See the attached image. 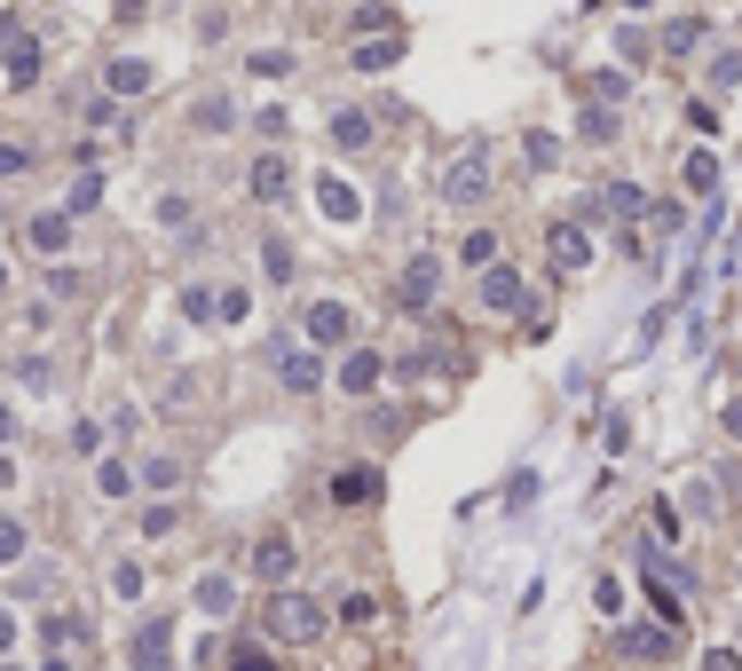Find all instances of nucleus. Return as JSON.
<instances>
[{
	"instance_id": "16",
	"label": "nucleus",
	"mask_w": 742,
	"mask_h": 671,
	"mask_svg": "<svg viewBox=\"0 0 742 671\" xmlns=\"http://www.w3.org/2000/svg\"><path fill=\"white\" fill-rule=\"evenodd\" d=\"M48 648H63V656H80V648H87V616H80V609H63V616H48Z\"/></svg>"
},
{
	"instance_id": "8",
	"label": "nucleus",
	"mask_w": 742,
	"mask_h": 671,
	"mask_svg": "<svg viewBox=\"0 0 742 671\" xmlns=\"http://www.w3.org/2000/svg\"><path fill=\"white\" fill-rule=\"evenodd\" d=\"M482 309H498V316H522V309H529V300H522V277H514L505 261L482 268Z\"/></svg>"
},
{
	"instance_id": "17",
	"label": "nucleus",
	"mask_w": 742,
	"mask_h": 671,
	"mask_svg": "<svg viewBox=\"0 0 742 671\" xmlns=\"http://www.w3.org/2000/svg\"><path fill=\"white\" fill-rule=\"evenodd\" d=\"M332 143L340 151H371V111H332Z\"/></svg>"
},
{
	"instance_id": "41",
	"label": "nucleus",
	"mask_w": 742,
	"mask_h": 671,
	"mask_svg": "<svg viewBox=\"0 0 742 671\" xmlns=\"http://www.w3.org/2000/svg\"><path fill=\"white\" fill-rule=\"evenodd\" d=\"M703 671H742V656L734 648H711V656H703Z\"/></svg>"
},
{
	"instance_id": "2",
	"label": "nucleus",
	"mask_w": 742,
	"mask_h": 671,
	"mask_svg": "<svg viewBox=\"0 0 742 671\" xmlns=\"http://www.w3.org/2000/svg\"><path fill=\"white\" fill-rule=\"evenodd\" d=\"M300 332H309V348H348L356 340V309H348V300H309Z\"/></svg>"
},
{
	"instance_id": "48",
	"label": "nucleus",
	"mask_w": 742,
	"mask_h": 671,
	"mask_svg": "<svg viewBox=\"0 0 742 671\" xmlns=\"http://www.w3.org/2000/svg\"><path fill=\"white\" fill-rule=\"evenodd\" d=\"M734 261H742V229H734Z\"/></svg>"
},
{
	"instance_id": "13",
	"label": "nucleus",
	"mask_w": 742,
	"mask_h": 671,
	"mask_svg": "<svg viewBox=\"0 0 742 671\" xmlns=\"http://www.w3.org/2000/svg\"><path fill=\"white\" fill-rule=\"evenodd\" d=\"M380 380H387V363L371 356V348H348V363H340V395H380Z\"/></svg>"
},
{
	"instance_id": "40",
	"label": "nucleus",
	"mask_w": 742,
	"mask_h": 671,
	"mask_svg": "<svg viewBox=\"0 0 742 671\" xmlns=\"http://www.w3.org/2000/svg\"><path fill=\"white\" fill-rule=\"evenodd\" d=\"M229 671H277V663H268L261 648H246V656H229Z\"/></svg>"
},
{
	"instance_id": "9",
	"label": "nucleus",
	"mask_w": 742,
	"mask_h": 671,
	"mask_svg": "<svg viewBox=\"0 0 742 671\" xmlns=\"http://www.w3.org/2000/svg\"><path fill=\"white\" fill-rule=\"evenodd\" d=\"M285 577H292V537L268 529L261 546H253V585H285Z\"/></svg>"
},
{
	"instance_id": "18",
	"label": "nucleus",
	"mask_w": 742,
	"mask_h": 671,
	"mask_svg": "<svg viewBox=\"0 0 742 671\" xmlns=\"http://www.w3.org/2000/svg\"><path fill=\"white\" fill-rule=\"evenodd\" d=\"M198 609H206V616H229V609H238V585H229V577H198Z\"/></svg>"
},
{
	"instance_id": "6",
	"label": "nucleus",
	"mask_w": 742,
	"mask_h": 671,
	"mask_svg": "<svg viewBox=\"0 0 742 671\" xmlns=\"http://www.w3.org/2000/svg\"><path fill=\"white\" fill-rule=\"evenodd\" d=\"M0 63H9V87H32L40 80V40L24 24H0Z\"/></svg>"
},
{
	"instance_id": "37",
	"label": "nucleus",
	"mask_w": 742,
	"mask_h": 671,
	"mask_svg": "<svg viewBox=\"0 0 742 671\" xmlns=\"http://www.w3.org/2000/svg\"><path fill=\"white\" fill-rule=\"evenodd\" d=\"M24 166H32V151H24V143H0V182L24 175Z\"/></svg>"
},
{
	"instance_id": "38",
	"label": "nucleus",
	"mask_w": 742,
	"mask_h": 671,
	"mask_svg": "<svg viewBox=\"0 0 742 671\" xmlns=\"http://www.w3.org/2000/svg\"><path fill=\"white\" fill-rule=\"evenodd\" d=\"M111 585H119V600H134V592H143V568L119 561V568H111Z\"/></svg>"
},
{
	"instance_id": "1",
	"label": "nucleus",
	"mask_w": 742,
	"mask_h": 671,
	"mask_svg": "<svg viewBox=\"0 0 742 671\" xmlns=\"http://www.w3.org/2000/svg\"><path fill=\"white\" fill-rule=\"evenodd\" d=\"M261 624H268V640H285V648H316L332 616H324L316 592H285L277 585V592H268V609H261Z\"/></svg>"
},
{
	"instance_id": "29",
	"label": "nucleus",
	"mask_w": 742,
	"mask_h": 671,
	"mask_svg": "<svg viewBox=\"0 0 742 671\" xmlns=\"http://www.w3.org/2000/svg\"><path fill=\"white\" fill-rule=\"evenodd\" d=\"M182 316L206 324V316H214V285H182Z\"/></svg>"
},
{
	"instance_id": "15",
	"label": "nucleus",
	"mask_w": 742,
	"mask_h": 671,
	"mask_svg": "<svg viewBox=\"0 0 742 671\" xmlns=\"http://www.w3.org/2000/svg\"><path fill=\"white\" fill-rule=\"evenodd\" d=\"M363 498H380V475H371V466H348V475L332 482V506H363Z\"/></svg>"
},
{
	"instance_id": "42",
	"label": "nucleus",
	"mask_w": 742,
	"mask_h": 671,
	"mask_svg": "<svg viewBox=\"0 0 742 671\" xmlns=\"http://www.w3.org/2000/svg\"><path fill=\"white\" fill-rule=\"evenodd\" d=\"M0 443H16V411H9V403H0Z\"/></svg>"
},
{
	"instance_id": "10",
	"label": "nucleus",
	"mask_w": 742,
	"mask_h": 671,
	"mask_svg": "<svg viewBox=\"0 0 742 671\" xmlns=\"http://www.w3.org/2000/svg\"><path fill=\"white\" fill-rule=\"evenodd\" d=\"M253 197H261V206H285V197H292V158H277V151L253 158Z\"/></svg>"
},
{
	"instance_id": "22",
	"label": "nucleus",
	"mask_w": 742,
	"mask_h": 671,
	"mask_svg": "<svg viewBox=\"0 0 742 671\" xmlns=\"http://www.w3.org/2000/svg\"><path fill=\"white\" fill-rule=\"evenodd\" d=\"M600 206H609L617 221H639V214H648V197H639L632 182H609V197H600Z\"/></svg>"
},
{
	"instance_id": "4",
	"label": "nucleus",
	"mask_w": 742,
	"mask_h": 671,
	"mask_svg": "<svg viewBox=\"0 0 742 671\" xmlns=\"http://www.w3.org/2000/svg\"><path fill=\"white\" fill-rule=\"evenodd\" d=\"M395 300H403V309H427V300H443V253H411V261H403Z\"/></svg>"
},
{
	"instance_id": "11",
	"label": "nucleus",
	"mask_w": 742,
	"mask_h": 671,
	"mask_svg": "<svg viewBox=\"0 0 742 671\" xmlns=\"http://www.w3.org/2000/svg\"><path fill=\"white\" fill-rule=\"evenodd\" d=\"M24 245H32V253H63V245H72V214H63V206L32 214V221H24Z\"/></svg>"
},
{
	"instance_id": "39",
	"label": "nucleus",
	"mask_w": 742,
	"mask_h": 671,
	"mask_svg": "<svg viewBox=\"0 0 742 671\" xmlns=\"http://www.w3.org/2000/svg\"><path fill=\"white\" fill-rule=\"evenodd\" d=\"M711 80H719V87H734V80H742V48H727V56L711 63Z\"/></svg>"
},
{
	"instance_id": "30",
	"label": "nucleus",
	"mask_w": 742,
	"mask_h": 671,
	"mask_svg": "<svg viewBox=\"0 0 742 671\" xmlns=\"http://www.w3.org/2000/svg\"><path fill=\"white\" fill-rule=\"evenodd\" d=\"M143 482H151V490L166 498V490H175V482H182V458H151V466H143Z\"/></svg>"
},
{
	"instance_id": "14",
	"label": "nucleus",
	"mask_w": 742,
	"mask_h": 671,
	"mask_svg": "<svg viewBox=\"0 0 742 671\" xmlns=\"http://www.w3.org/2000/svg\"><path fill=\"white\" fill-rule=\"evenodd\" d=\"M104 87H111V95H151V87H158V72H151L143 56H119L111 72H104Z\"/></svg>"
},
{
	"instance_id": "3",
	"label": "nucleus",
	"mask_w": 742,
	"mask_h": 671,
	"mask_svg": "<svg viewBox=\"0 0 742 671\" xmlns=\"http://www.w3.org/2000/svg\"><path fill=\"white\" fill-rule=\"evenodd\" d=\"M482 197H490V151L475 143V151H466L451 175H443V206H482Z\"/></svg>"
},
{
	"instance_id": "31",
	"label": "nucleus",
	"mask_w": 742,
	"mask_h": 671,
	"mask_svg": "<svg viewBox=\"0 0 742 671\" xmlns=\"http://www.w3.org/2000/svg\"><path fill=\"white\" fill-rule=\"evenodd\" d=\"M16 380H24V387H32V395H40V387H48V380H56V363H48V356H24V363H16Z\"/></svg>"
},
{
	"instance_id": "25",
	"label": "nucleus",
	"mask_w": 742,
	"mask_h": 671,
	"mask_svg": "<svg viewBox=\"0 0 742 671\" xmlns=\"http://www.w3.org/2000/svg\"><path fill=\"white\" fill-rule=\"evenodd\" d=\"M340 624H348V632H371V624H380V600H371V592H348V600H340Z\"/></svg>"
},
{
	"instance_id": "35",
	"label": "nucleus",
	"mask_w": 742,
	"mask_h": 671,
	"mask_svg": "<svg viewBox=\"0 0 742 671\" xmlns=\"http://www.w3.org/2000/svg\"><path fill=\"white\" fill-rule=\"evenodd\" d=\"M198 127H206V134H222V127H229V104H222V95H206V104H198Z\"/></svg>"
},
{
	"instance_id": "32",
	"label": "nucleus",
	"mask_w": 742,
	"mask_h": 671,
	"mask_svg": "<svg viewBox=\"0 0 742 671\" xmlns=\"http://www.w3.org/2000/svg\"><path fill=\"white\" fill-rule=\"evenodd\" d=\"M16 553H24V522H16V514H0V568H9Z\"/></svg>"
},
{
	"instance_id": "23",
	"label": "nucleus",
	"mask_w": 742,
	"mask_h": 671,
	"mask_svg": "<svg viewBox=\"0 0 742 671\" xmlns=\"http://www.w3.org/2000/svg\"><path fill=\"white\" fill-rule=\"evenodd\" d=\"M395 56H403V40H395V32H387V40H363V48H356V72H387Z\"/></svg>"
},
{
	"instance_id": "33",
	"label": "nucleus",
	"mask_w": 742,
	"mask_h": 671,
	"mask_svg": "<svg viewBox=\"0 0 742 671\" xmlns=\"http://www.w3.org/2000/svg\"><path fill=\"white\" fill-rule=\"evenodd\" d=\"M585 134H593V143H609V134H617V111L593 104V111H585Z\"/></svg>"
},
{
	"instance_id": "20",
	"label": "nucleus",
	"mask_w": 742,
	"mask_h": 671,
	"mask_svg": "<svg viewBox=\"0 0 742 671\" xmlns=\"http://www.w3.org/2000/svg\"><path fill=\"white\" fill-rule=\"evenodd\" d=\"M680 182H687L695 197H711V182H719V158H711V151H695V158L680 166Z\"/></svg>"
},
{
	"instance_id": "19",
	"label": "nucleus",
	"mask_w": 742,
	"mask_h": 671,
	"mask_svg": "<svg viewBox=\"0 0 742 671\" xmlns=\"http://www.w3.org/2000/svg\"><path fill=\"white\" fill-rule=\"evenodd\" d=\"M316 197H324V214H332V221H356V214H363V206H356V190H348V182H332V175L316 182Z\"/></svg>"
},
{
	"instance_id": "47",
	"label": "nucleus",
	"mask_w": 742,
	"mask_h": 671,
	"mask_svg": "<svg viewBox=\"0 0 742 671\" xmlns=\"http://www.w3.org/2000/svg\"><path fill=\"white\" fill-rule=\"evenodd\" d=\"M0 292H9V261H0Z\"/></svg>"
},
{
	"instance_id": "21",
	"label": "nucleus",
	"mask_w": 742,
	"mask_h": 671,
	"mask_svg": "<svg viewBox=\"0 0 742 671\" xmlns=\"http://www.w3.org/2000/svg\"><path fill=\"white\" fill-rule=\"evenodd\" d=\"M663 48H671V56H695V48H703V24H695V16H671V24H663Z\"/></svg>"
},
{
	"instance_id": "5",
	"label": "nucleus",
	"mask_w": 742,
	"mask_h": 671,
	"mask_svg": "<svg viewBox=\"0 0 742 671\" xmlns=\"http://www.w3.org/2000/svg\"><path fill=\"white\" fill-rule=\"evenodd\" d=\"M277 387L285 395H316L324 387V363H316L309 340H277Z\"/></svg>"
},
{
	"instance_id": "43",
	"label": "nucleus",
	"mask_w": 742,
	"mask_h": 671,
	"mask_svg": "<svg viewBox=\"0 0 742 671\" xmlns=\"http://www.w3.org/2000/svg\"><path fill=\"white\" fill-rule=\"evenodd\" d=\"M9 640H16V616H9V609H0V656H9Z\"/></svg>"
},
{
	"instance_id": "36",
	"label": "nucleus",
	"mask_w": 742,
	"mask_h": 671,
	"mask_svg": "<svg viewBox=\"0 0 742 671\" xmlns=\"http://www.w3.org/2000/svg\"><path fill=\"white\" fill-rule=\"evenodd\" d=\"M253 72H261V80H277V72H292V56H285V48H261V56H253Z\"/></svg>"
},
{
	"instance_id": "34",
	"label": "nucleus",
	"mask_w": 742,
	"mask_h": 671,
	"mask_svg": "<svg viewBox=\"0 0 742 671\" xmlns=\"http://www.w3.org/2000/svg\"><path fill=\"white\" fill-rule=\"evenodd\" d=\"M95 197H104V182H95V175H80V182H72V206H63V214H87Z\"/></svg>"
},
{
	"instance_id": "49",
	"label": "nucleus",
	"mask_w": 742,
	"mask_h": 671,
	"mask_svg": "<svg viewBox=\"0 0 742 671\" xmlns=\"http://www.w3.org/2000/svg\"><path fill=\"white\" fill-rule=\"evenodd\" d=\"M624 9H648V0H624Z\"/></svg>"
},
{
	"instance_id": "44",
	"label": "nucleus",
	"mask_w": 742,
	"mask_h": 671,
	"mask_svg": "<svg viewBox=\"0 0 742 671\" xmlns=\"http://www.w3.org/2000/svg\"><path fill=\"white\" fill-rule=\"evenodd\" d=\"M727 434H734V443H742V403H727Z\"/></svg>"
},
{
	"instance_id": "26",
	"label": "nucleus",
	"mask_w": 742,
	"mask_h": 671,
	"mask_svg": "<svg viewBox=\"0 0 742 671\" xmlns=\"http://www.w3.org/2000/svg\"><path fill=\"white\" fill-rule=\"evenodd\" d=\"M553 268H561V277L585 268V238H577V229H553Z\"/></svg>"
},
{
	"instance_id": "46",
	"label": "nucleus",
	"mask_w": 742,
	"mask_h": 671,
	"mask_svg": "<svg viewBox=\"0 0 742 671\" xmlns=\"http://www.w3.org/2000/svg\"><path fill=\"white\" fill-rule=\"evenodd\" d=\"M40 671H72V663H63V656H48V663H40Z\"/></svg>"
},
{
	"instance_id": "28",
	"label": "nucleus",
	"mask_w": 742,
	"mask_h": 671,
	"mask_svg": "<svg viewBox=\"0 0 742 671\" xmlns=\"http://www.w3.org/2000/svg\"><path fill=\"white\" fill-rule=\"evenodd\" d=\"M95 490H104V498H127V490H134V475H127L119 458H104V466H95Z\"/></svg>"
},
{
	"instance_id": "12",
	"label": "nucleus",
	"mask_w": 742,
	"mask_h": 671,
	"mask_svg": "<svg viewBox=\"0 0 742 671\" xmlns=\"http://www.w3.org/2000/svg\"><path fill=\"white\" fill-rule=\"evenodd\" d=\"M617 648H624L632 663H663V656H671V632H663V624H624Z\"/></svg>"
},
{
	"instance_id": "24",
	"label": "nucleus",
	"mask_w": 742,
	"mask_h": 671,
	"mask_svg": "<svg viewBox=\"0 0 742 671\" xmlns=\"http://www.w3.org/2000/svg\"><path fill=\"white\" fill-rule=\"evenodd\" d=\"M261 268H268V285H292V245L285 238H261Z\"/></svg>"
},
{
	"instance_id": "45",
	"label": "nucleus",
	"mask_w": 742,
	"mask_h": 671,
	"mask_svg": "<svg viewBox=\"0 0 742 671\" xmlns=\"http://www.w3.org/2000/svg\"><path fill=\"white\" fill-rule=\"evenodd\" d=\"M111 9H119V16H143V9H151V0H111Z\"/></svg>"
},
{
	"instance_id": "27",
	"label": "nucleus",
	"mask_w": 742,
	"mask_h": 671,
	"mask_svg": "<svg viewBox=\"0 0 742 671\" xmlns=\"http://www.w3.org/2000/svg\"><path fill=\"white\" fill-rule=\"evenodd\" d=\"M458 261H466V268H490V261H498V229H475V238L458 245Z\"/></svg>"
},
{
	"instance_id": "7",
	"label": "nucleus",
	"mask_w": 742,
	"mask_h": 671,
	"mask_svg": "<svg viewBox=\"0 0 742 671\" xmlns=\"http://www.w3.org/2000/svg\"><path fill=\"white\" fill-rule=\"evenodd\" d=\"M166 640H175V624H166V616H151L143 632H134L127 663H134V671H166V663H175V648H166Z\"/></svg>"
}]
</instances>
